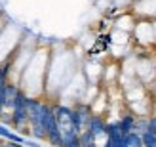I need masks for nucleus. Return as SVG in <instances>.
<instances>
[{"instance_id": "9", "label": "nucleus", "mask_w": 156, "mask_h": 147, "mask_svg": "<svg viewBox=\"0 0 156 147\" xmlns=\"http://www.w3.org/2000/svg\"><path fill=\"white\" fill-rule=\"evenodd\" d=\"M0 143H2V141H0Z\"/></svg>"}, {"instance_id": "5", "label": "nucleus", "mask_w": 156, "mask_h": 147, "mask_svg": "<svg viewBox=\"0 0 156 147\" xmlns=\"http://www.w3.org/2000/svg\"><path fill=\"white\" fill-rule=\"evenodd\" d=\"M147 130L152 134H156V117H151V119H147Z\"/></svg>"}, {"instance_id": "7", "label": "nucleus", "mask_w": 156, "mask_h": 147, "mask_svg": "<svg viewBox=\"0 0 156 147\" xmlns=\"http://www.w3.org/2000/svg\"><path fill=\"white\" fill-rule=\"evenodd\" d=\"M101 147H112V143H111V140H108V138H107V140H105V143H103V145H101Z\"/></svg>"}, {"instance_id": "8", "label": "nucleus", "mask_w": 156, "mask_h": 147, "mask_svg": "<svg viewBox=\"0 0 156 147\" xmlns=\"http://www.w3.org/2000/svg\"><path fill=\"white\" fill-rule=\"evenodd\" d=\"M86 147H101L99 143H91V145H86Z\"/></svg>"}, {"instance_id": "1", "label": "nucleus", "mask_w": 156, "mask_h": 147, "mask_svg": "<svg viewBox=\"0 0 156 147\" xmlns=\"http://www.w3.org/2000/svg\"><path fill=\"white\" fill-rule=\"evenodd\" d=\"M86 130H90V132L97 138V143H99V136L107 138V134H105V130H107V122L103 120V117H95V115H91V117H90V122H88V126H86Z\"/></svg>"}, {"instance_id": "4", "label": "nucleus", "mask_w": 156, "mask_h": 147, "mask_svg": "<svg viewBox=\"0 0 156 147\" xmlns=\"http://www.w3.org/2000/svg\"><path fill=\"white\" fill-rule=\"evenodd\" d=\"M141 140H143V147H156V134L145 130L141 134Z\"/></svg>"}, {"instance_id": "10", "label": "nucleus", "mask_w": 156, "mask_h": 147, "mask_svg": "<svg viewBox=\"0 0 156 147\" xmlns=\"http://www.w3.org/2000/svg\"><path fill=\"white\" fill-rule=\"evenodd\" d=\"M21 147H23V145H21Z\"/></svg>"}, {"instance_id": "6", "label": "nucleus", "mask_w": 156, "mask_h": 147, "mask_svg": "<svg viewBox=\"0 0 156 147\" xmlns=\"http://www.w3.org/2000/svg\"><path fill=\"white\" fill-rule=\"evenodd\" d=\"M0 147H21V145L13 143V141H2V143H0Z\"/></svg>"}, {"instance_id": "3", "label": "nucleus", "mask_w": 156, "mask_h": 147, "mask_svg": "<svg viewBox=\"0 0 156 147\" xmlns=\"http://www.w3.org/2000/svg\"><path fill=\"white\" fill-rule=\"evenodd\" d=\"M124 141H126V147H143L141 134H137V132L126 134V136H124Z\"/></svg>"}, {"instance_id": "2", "label": "nucleus", "mask_w": 156, "mask_h": 147, "mask_svg": "<svg viewBox=\"0 0 156 147\" xmlns=\"http://www.w3.org/2000/svg\"><path fill=\"white\" fill-rule=\"evenodd\" d=\"M135 119H137V117H133V115H126V117H122V119L118 120V128H120V132H122L124 136L135 130Z\"/></svg>"}]
</instances>
